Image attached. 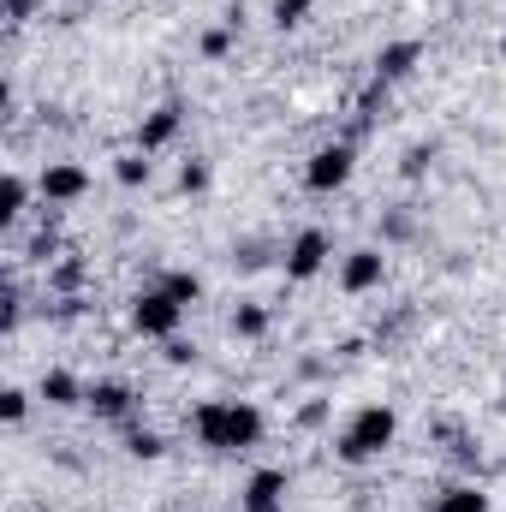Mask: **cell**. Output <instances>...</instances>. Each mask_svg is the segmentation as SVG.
I'll list each match as a JSON object with an SVG mask.
<instances>
[{"label": "cell", "mask_w": 506, "mask_h": 512, "mask_svg": "<svg viewBox=\"0 0 506 512\" xmlns=\"http://www.w3.org/2000/svg\"><path fill=\"white\" fill-rule=\"evenodd\" d=\"M262 328H268V316H262V310H256V304H245V310H239V316H233V334H245V340H256V334H262Z\"/></svg>", "instance_id": "obj_15"}, {"label": "cell", "mask_w": 506, "mask_h": 512, "mask_svg": "<svg viewBox=\"0 0 506 512\" xmlns=\"http://www.w3.org/2000/svg\"><path fill=\"white\" fill-rule=\"evenodd\" d=\"M173 131H179V108L167 102V108H155V114H149V126H143V155H149V149H161Z\"/></svg>", "instance_id": "obj_9"}, {"label": "cell", "mask_w": 506, "mask_h": 512, "mask_svg": "<svg viewBox=\"0 0 506 512\" xmlns=\"http://www.w3.org/2000/svg\"><path fill=\"white\" fill-rule=\"evenodd\" d=\"M340 280H346V292H370V286H381V251H352L346 268H340Z\"/></svg>", "instance_id": "obj_8"}, {"label": "cell", "mask_w": 506, "mask_h": 512, "mask_svg": "<svg viewBox=\"0 0 506 512\" xmlns=\"http://www.w3.org/2000/svg\"><path fill=\"white\" fill-rule=\"evenodd\" d=\"M0 417H6V423H18V417H24V393H18V387L0 399Z\"/></svg>", "instance_id": "obj_21"}, {"label": "cell", "mask_w": 506, "mask_h": 512, "mask_svg": "<svg viewBox=\"0 0 506 512\" xmlns=\"http://www.w3.org/2000/svg\"><path fill=\"white\" fill-rule=\"evenodd\" d=\"M245 512H286V477L280 471H256L245 483Z\"/></svg>", "instance_id": "obj_6"}, {"label": "cell", "mask_w": 506, "mask_h": 512, "mask_svg": "<svg viewBox=\"0 0 506 512\" xmlns=\"http://www.w3.org/2000/svg\"><path fill=\"white\" fill-rule=\"evenodd\" d=\"M322 262H328V233H298L292 239V251H286V274L292 280H310V274H322Z\"/></svg>", "instance_id": "obj_5"}, {"label": "cell", "mask_w": 506, "mask_h": 512, "mask_svg": "<svg viewBox=\"0 0 506 512\" xmlns=\"http://www.w3.org/2000/svg\"><path fill=\"white\" fill-rule=\"evenodd\" d=\"M18 209H24V179H18V173H6V185H0V215L12 221Z\"/></svg>", "instance_id": "obj_14"}, {"label": "cell", "mask_w": 506, "mask_h": 512, "mask_svg": "<svg viewBox=\"0 0 506 512\" xmlns=\"http://www.w3.org/2000/svg\"><path fill=\"white\" fill-rule=\"evenodd\" d=\"M84 399H90L102 417H126V405H131V393H126L120 382H96L90 393H84Z\"/></svg>", "instance_id": "obj_10"}, {"label": "cell", "mask_w": 506, "mask_h": 512, "mask_svg": "<svg viewBox=\"0 0 506 512\" xmlns=\"http://www.w3.org/2000/svg\"><path fill=\"white\" fill-rule=\"evenodd\" d=\"M393 429H399V417L387 411V405H364L358 417H352V429L340 435V453L352 459V465H364V459H376L393 447Z\"/></svg>", "instance_id": "obj_2"}, {"label": "cell", "mask_w": 506, "mask_h": 512, "mask_svg": "<svg viewBox=\"0 0 506 512\" xmlns=\"http://www.w3.org/2000/svg\"><path fill=\"white\" fill-rule=\"evenodd\" d=\"M42 399H48V405H78V382H72L66 370H48V376H42Z\"/></svg>", "instance_id": "obj_11"}, {"label": "cell", "mask_w": 506, "mask_h": 512, "mask_svg": "<svg viewBox=\"0 0 506 512\" xmlns=\"http://www.w3.org/2000/svg\"><path fill=\"white\" fill-rule=\"evenodd\" d=\"M179 316H185V304H179L173 292H143V298H137V310H131L137 334H155V340H173Z\"/></svg>", "instance_id": "obj_3"}, {"label": "cell", "mask_w": 506, "mask_h": 512, "mask_svg": "<svg viewBox=\"0 0 506 512\" xmlns=\"http://www.w3.org/2000/svg\"><path fill=\"white\" fill-rule=\"evenodd\" d=\"M304 12H310V0H274V24L286 30V24H304Z\"/></svg>", "instance_id": "obj_16"}, {"label": "cell", "mask_w": 506, "mask_h": 512, "mask_svg": "<svg viewBox=\"0 0 506 512\" xmlns=\"http://www.w3.org/2000/svg\"><path fill=\"white\" fill-rule=\"evenodd\" d=\"M304 179H310V191H334V185H346V179H352V149H346V143H328V149H316Z\"/></svg>", "instance_id": "obj_4"}, {"label": "cell", "mask_w": 506, "mask_h": 512, "mask_svg": "<svg viewBox=\"0 0 506 512\" xmlns=\"http://www.w3.org/2000/svg\"><path fill=\"white\" fill-rule=\"evenodd\" d=\"M84 191H90L84 167H66V161H60V167L42 173V197H48V203H72V197H84Z\"/></svg>", "instance_id": "obj_7"}, {"label": "cell", "mask_w": 506, "mask_h": 512, "mask_svg": "<svg viewBox=\"0 0 506 512\" xmlns=\"http://www.w3.org/2000/svg\"><path fill=\"white\" fill-rule=\"evenodd\" d=\"M131 453L137 459H161V435H131Z\"/></svg>", "instance_id": "obj_20"}, {"label": "cell", "mask_w": 506, "mask_h": 512, "mask_svg": "<svg viewBox=\"0 0 506 512\" xmlns=\"http://www.w3.org/2000/svg\"><path fill=\"white\" fill-rule=\"evenodd\" d=\"M191 358H197V352H191L185 340H167V364H191Z\"/></svg>", "instance_id": "obj_22"}, {"label": "cell", "mask_w": 506, "mask_h": 512, "mask_svg": "<svg viewBox=\"0 0 506 512\" xmlns=\"http://www.w3.org/2000/svg\"><path fill=\"white\" fill-rule=\"evenodd\" d=\"M435 512H489V501H483L477 489H447V495L435 501Z\"/></svg>", "instance_id": "obj_12"}, {"label": "cell", "mask_w": 506, "mask_h": 512, "mask_svg": "<svg viewBox=\"0 0 506 512\" xmlns=\"http://www.w3.org/2000/svg\"><path fill=\"white\" fill-rule=\"evenodd\" d=\"M411 60H417V48H411V42L387 48V54H381V78H399V72H411Z\"/></svg>", "instance_id": "obj_13"}, {"label": "cell", "mask_w": 506, "mask_h": 512, "mask_svg": "<svg viewBox=\"0 0 506 512\" xmlns=\"http://www.w3.org/2000/svg\"><path fill=\"white\" fill-rule=\"evenodd\" d=\"M143 179H149V161L143 155H126L120 161V185H143Z\"/></svg>", "instance_id": "obj_17"}, {"label": "cell", "mask_w": 506, "mask_h": 512, "mask_svg": "<svg viewBox=\"0 0 506 512\" xmlns=\"http://www.w3.org/2000/svg\"><path fill=\"white\" fill-rule=\"evenodd\" d=\"M203 54H227V30H209L203 36Z\"/></svg>", "instance_id": "obj_23"}, {"label": "cell", "mask_w": 506, "mask_h": 512, "mask_svg": "<svg viewBox=\"0 0 506 512\" xmlns=\"http://www.w3.org/2000/svg\"><path fill=\"white\" fill-rule=\"evenodd\" d=\"M179 185H185V191H203V185H209V167H197V161H185V173H179Z\"/></svg>", "instance_id": "obj_19"}, {"label": "cell", "mask_w": 506, "mask_h": 512, "mask_svg": "<svg viewBox=\"0 0 506 512\" xmlns=\"http://www.w3.org/2000/svg\"><path fill=\"white\" fill-rule=\"evenodd\" d=\"M161 292H173V298H179V304H191V298H197V292H203V286H197V280H191V274H173V280H167V286H161Z\"/></svg>", "instance_id": "obj_18"}, {"label": "cell", "mask_w": 506, "mask_h": 512, "mask_svg": "<svg viewBox=\"0 0 506 512\" xmlns=\"http://www.w3.org/2000/svg\"><path fill=\"white\" fill-rule=\"evenodd\" d=\"M197 435L209 441V447H251L256 435H262V417H256V405H239V399H209L203 411H197Z\"/></svg>", "instance_id": "obj_1"}]
</instances>
